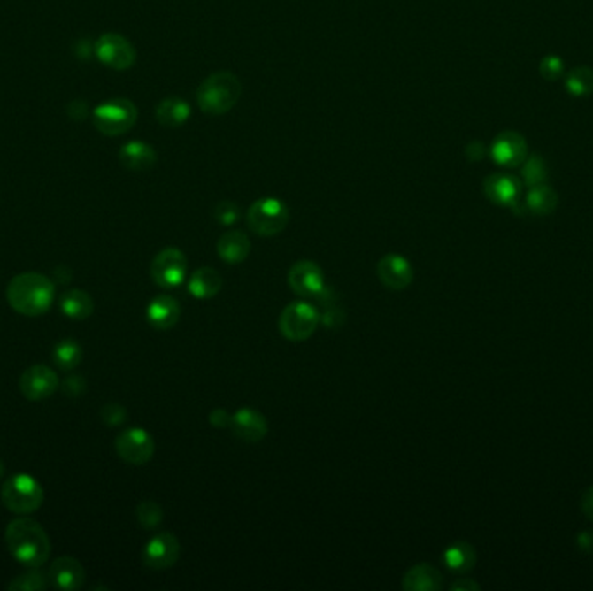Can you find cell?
<instances>
[{"mask_svg":"<svg viewBox=\"0 0 593 591\" xmlns=\"http://www.w3.org/2000/svg\"><path fill=\"white\" fill-rule=\"evenodd\" d=\"M5 545L16 562L37 569L50 556V540L32 518H16L5 527Z\"/></svg>","mask_w":593,"mask_h":591,"instance_id":"6da1fadb","label":"cell"},{"mask_svg":"<svg viewBox=\"0 0 593 591\" xmlns=\"http://www.w3.org/2000/svg\"><path fill=\"white\" fill-rule=\"evenodd\" d=\"M54 283L41 272H21L14 276L5 290L9 305L23 316H41L54 300Z\"/></svg>","mask_w":593,"mask_h":591,"instance_id":"7a4b0ae2","label":"cell"},{"mask_svg":"<svg viewBox=\"0 0 593 591\" xmlns=\"http://www.w3.org/2000/svg\"><path fill=\"white\" fill-rule=\"evenodd\" d=\"M242 97V84L231 72H215L196 90V103L207 115L231 111Z\"/></svg>","mask_w":593,"mask_h":591,"instance_id":"3957f363","label":"cell"},{"mask_svg":"<svg viewBox=\"0 0 593 591\" xmlns=\"http://www.w3.org/2000/svg\"><path fill=\"white\" fill-rule=\"evenodd\" d=\"M0 498L4 507L18 515H28L42 507L43 489L28 473H16L2 486Z\"/></svg>","mask_w":593,"mask_h":591,"instance_id":"277c9868","label":"cell"},{"mask_svg":"<svg viewBox=\"0 0 593 591\" xmlns=\"http://www.w3.org/2000/svg\"><path fill=\"white\" fill-rule=\"evenodd\" d=\"M92 119H94V126L101 134L108 137H117V135H124L126 132L134 127L137 120V108L130 99L113 97L99 104L94 110Z\"/></svg>","mask_w":593,"mask_h":591,"instance_id":"5b68a950","label":"cell"},{"mask_svg":"<svg viewBox=\"0 0 593 591\" xmlns=\"http://www.w3.org/2000/svg\"><path fill=\"white\" fill-rule=\"evenodd\" d=\"M320 325V311L309 302L296 300L289 303L280 316L278 326L281 335L292 342H304L311 337Z\"/></svg>","mask_w":593,"mask_h":591,"instance_id":"8992f818","label":"cell"},{"mask_svg":"<svg viewBox=\"0 0 593 591\" xmlns=\"http://www.w3.org/2000/svg\"><path fill=\"white\" fill-rule=\"evenodd\" d=\"M290 213L287 205L278 198H260L247 213L249 227L258 236L280 234L289 224Z\"/></svg>","mask_w":593,"mask_h":591,"instance_id":"52a82bcc","label":"cell"},{"mask_svg":"<svg viewBox=\"0 0 593 591\" xmlns=\"http://www.w3.org/2000/svg\"><path fill=\"white\" fill-rule=\"evenodd\" d=\"M97 59L117 72H126L135 63V49L124 35L104 34L94 45Z\"/></svg>","mask_w":593,"mask_h":591,"instance_id":"ba28073f","label":"cell"},{"mask_svg":"<svg viewBox=\"0 0 593 591\" xmlns=\"http://www.w3.org/2000/svg\"><path fill=\"white\" fill-rule=\"evenodd\" d=\"M188 272L186 255L177 249H166L151 262V278L162 288H177Z\"/></svg>","mask_w":593,"mask_h":591,"instance_id":"9c48e42d","label":"cell"},{"mask_svg":"<svg viewBox=\"0 0 593 591\" xmlns=\"http://www.w3.org/2000/svg\"><path fill=\"white\" fill-rule=\"evenodd\" d=\"M115 449L119 457L128 464H148L153 458L155 453V441L150 435V432L142 428H127L117 437Z\"/></svg>","mask_w":593,"mask_h":591,"instance_id":"30bf717a","label":"cell"},{"mask_svg":"<svg viewBox=\"0 0 593 591\" xmlns=\"http://www.w3.org/2000/svg\"><path fill=\"white\" fill-rule=\"evenodd\" d=\"M289 285L302 298H320L327 292V281L321 267L311 260H300L289 272Z\"/></svg>","mask_w":593,"mask_h":591,"instance_id":"8fae6325","label":"cell"},{"mask_svg":"<svg viewBox=\"0 0 593 591\" xmlns=\"http://www.w3.org/2000/svg\"><path fill=\"white\" fill-rule=\"evenodd\" d=\"M58 387H59L58 375L45 365H35L28 368L19 379L21 394L28 401H43L50 397Z\"/></svg>","mask_w":593,"mask_h":591,"instance_id":"7c38bea8","label":"cell"},{"mask_svg":"<svg viewBox=\"0 0 593 591\" xmlns=\"http://www.w3.org/2000/svg\"><path fill=\"white\" fill-rule=\"evenodd\" d=\"M179 553H181V547L175 536L170 533H162L148 541V545L142 551V560L146 567L155 569V571H164L177 562Z\"/></svg>","mask_w":593,"mask_h":591,"instance_id":"4fadbf2b","label":"cell"},{"mask_svg":"<svg viewBox=\"0 0 593 591\" xmlns=\"http://www.w3.org/2000/svg\"><path fill=\"white\" fill-rule=\"evenodd\" d=\"M377 274L381 283L390 290H404L413 281V267L406 257L389 254L377 264Z\"/></svg>","mask_w":593,"mask_h":591,"instance_id":"5bb4252c","label":"cell"},{"mask_svg":"<svg viewBox=\"0 0 593 591\" xmlns=\"http://www.w3.org/2000/svg\"><path fill=\"white\" fill-rule=\"evenodd\" d=\"M491 155L502 167H519L528 157V144L517 132H502L493 142Z\"/></svg>","mask_w":593,"mask_h":591,"instance_id":"9a60e30c","label":"cell"},{"mask_svg":"<svg viewBox=\"0 0 593 591\" xmlns=\"http://www.w3.org/2000/svg\"><path fill=\"white\" fill-rule=\"evenodd\" d=\"M50 585L65 591L82 588L85 581V571L82 564L73 556H59L52 562L49 569Z\"/></svg>","mask_w":593,"mask_h":591,"instance_id":"2e32d148","label":"cell"},{"mask_svg":"<svg viewBox=\"0 0 593 591\" xmlns=\"http://www.w3.org/2000/svg\"><path fill=\"white\" fill-rule=\"evenodd\" d=\"M229 428L238 439L245 442H258L267 434V422L264 415L254 408H242L231 415Z\"/></svg>","mask_w":593,"mask_h":591,"instance_id":"e0dca14e","label":"cell"},{"mask_svg":"<svg viewBox=\"0 0 593 591\" xmlns=\"http://www.w3.org/2000/svg\"><path fill=\"white\" fill-rule=\"evenodd\" d=\"M179 318H181V305L177 303L175 298L169 296H155L146 309V319L157 330L173 328Z\"/></svg>","mask_w":593,"mask_h":591,"instance_id":"ac0fdd59","label":"cell"},{"mask_svg":"<svg viewBox=\"0 0 593 591\" xmlns=\"http://www.w3.org/2000/svg\"><path fill=\"white\" fill-rule=\"evenodd\" d=\"M486 196L497 205H513L520 193V184L515 177L505 173H491L484 180Z\"/></svg>","mask_w":593,"mask_h":591,"instance_id":"d6986e66","label":"cell"},{"mask_svg":"<svg viewBox=\"0 0 593 591\" xmlns=\"http://www.w3.org/2000/svg\"><path fill=\"white\" fill-rule=\"evenodd\" d=\"M250 240L242 231H227L217 242V254L227 264H240L250 255Z\"/></svg>","mask_w":593,"mask_h":591,"instance_id":"ffe728a7","label":"cell"},{"mask_svg":"<svg viewBox=\"0 0 593 591\" xmlns=\"http://www.w3.org/2000/svg\"><path fill=\"white\" fill-rule=\"evenodd\" d=\"M403 588L412 591L441 590L443 574L430 564H417L404 574Z\"/></svg>","mask_w":593,"mask_h":591,"instance_id":"44dd1931","label":"cell"},{"mask_svg":"<svg viewBox=\"0 0 593 591\" xmlns=\"http://www.w3.org/2000/svg\"><path fill=\"white\" fill-rule=\"evenodd\" d=\"M120 164L128 170H150L157 164V151L142 142V141H130L120 148Z\"/></svg>","mask_w":593,"mask_h":591,"instance_id":"7402d4cb","label":"cell"},{"mask_svg":"<svg viewBox=\"0 0 593 591\" xmlns=\"http://www.w3.org/2000/svg\"><path fill=\"white\" fill-rule=\"evenodd\" d=\"M222 283L224 280L219 274V271H215L212 267H200L189 276L188 290L195 298L207 300L220 292Z\"/></svg>","mask_w":593,"mask_h":591,"instance_id":"603a6c76","label":"cell"},{"mask_svg":"<svg viewBox=\"0 0 593 591\" xmlns=\"http://www.w3.org/2000/svg\"><path fill=\"white\" fill-rule=\"evenodd\" d=\"M189 115H191V108L181 97H166L157 106V120L164 127H181L189 120Z\"/></svg>","mask_w":593,"mask_h":591,"instance_id":"cb8c5ba5","label":"cell"},{"mask_svg":"<svg viewBox=\"0 0 593 591\" xmlns=\"http://www.w3.org/2000/svg\"><path fill=\"white\" fill-rule=\"evenodd\" d=\"M59 307H61L65 316H68L72 319H77V321L90 318V314L94 312L92 296H89L84 290H79V288H72L61 296Z\"/></svg>","mask_w":593,"mask_h":591,"instance_id":"d4e9b609","label":"cell"},{"mask_svg":"<svg viewBox=\"0 0 593 591\" xmlns=\"http://www.w3.org/2000/svg\"><path fill=\"white\" fill-rule=\"evenodd\" d=\"M82 356H84V350L79 345V342L73 340V338H65V340L58 342L54 345V350H52V359H54L56 366L59 370H65V372H70V370L77 368L82 361Z\"/></svg>","mask_w":593,"mask_h":591,"instance_id":"484cf974","label":"cell"},{"mask_svg":"<svg viewBox=\"0 0 593 591\" xmlns=\"http://www.w3.org/2000/svg\"><path fill=\"white\" fill-rule=\"evenodd\" d=\"M444 564L453 572H468L475 565V549L468 543H455L444 551Z\"/></svg>","mask_w":593,"mask_h":591,"instance_id":"4316f807","label":"cell"},{"mask_svg":"<svg viewBox=\"0 0 593 591\" xmlns=\"http://www.w3.org/2000/svg\"><path fill=\"white\" fill-rule=\"evenodd\" d=\"M557 193L545 184L531 188L526 196L528 209L536 215H549L557 209Z\"/></svg>","mask_w":593,"mask_h":591,"instance_id":"83f0119b","label":"cell"},{"mask_svg":"<svg viewBox=\"0 0 593 591\" xmlns=\"http://www.w3.org/2000/svg\"><path fill=\"white\" fill-rule=\"evenodd\" d=\"M566 88L578 97L589 96L593 92V70L589 66H580L574 68L567 73L566 79Z\"/></svg>","mask_w":593,"mask_h":591,"instance_id":"f1b7e54d","label":"cell"},{"mask_svg":"<svg viewBox=\"0 0 593 591\" xmlns=\"http://www.w3.org/2000/svg\"><path fill=\"white\" fill-rule=\"evenodd\" d=\"M522 179L529 188L540 186L547 180V165L545 160L538 155H533L529 158L524 160V167H522Z\"/></svg>","mask_w":593,"mask_h":591,"instance_id":"f546056e","label":"cell"},{"mask_svg":"<svg viewBox=\"0 0 593 591\" xmlns=\"http://www.w3.org/2000/svg\"><path fill=\"white\" fill-rule=\"evenodd\" d=\"M50 579L47 576H43L42 572L39 571H30L27 574H21L18 576L16 579H12L7 588L9 590L14 591H39V590H47L49 588V583Z\"/></svg>","mask_w":593,"mask_h":591,"instance_id":"4dcf8cb0","label":"cell"},{"mask_svg":"<svg viewBox=\"0 0 593 591\" xmlns=\"http://www.w3.org/2000/svg\"><path fill=\"white\" fill-rule=\"evenodd\" d=\"M137 520L144 529H155L160 526L162 518H164V511L160 505L153 503V502H144L141 503L137 510H135Z\"/></svg>","mask_w":593,"mask_h":591,"instance_id":"1f68e13d","label":"cell"},{"mask_svg":"<svg viewBox=\"0 0 593 591\" xmlns=\"http://www.w3.org/2000/svg\"><path fill=\"white\" fill-rule=\"evenodd\" d=\"M213 219L220 226H233L240 219V209L233 202H220L213 209Z\"/></svg>","mask_w":593,"mask_h":591,"instance_id":"d6a6232c","label":"cell"},{"mask_svg":"<svg viewBox=\"0 0 593 591\" xmlns=\"http://www.w3.org/2000/svg\"><path fill=\"white\" fill-rule=\"evenodd\" d=\"M101 418L108 426H119L127 420V410L120 404H106L101 410Z\"/></svg>","mask_w":593,"mask_h":591,"instance_id":"836d02e7","label":"cell"},{"mask_svg":"<svg viewBox=\"0 0 593 591\" xmlns=\"http://www.w3.org/2000/svg\"><path fill=\"white\" fill-rule=\"evenodd\" d=\"M540 73L543 75V79L547 81H557L562 77L564 73V63L558 56H547L543 58V61L540 63Z\"/></svg>","mask_w":593,"mask_h":591,"instance_id":"e575fe53","label":"cell"},{"mask_svg":"<svg viewBox=\"0 0 593 591\" xmlns=\"http://www.w3.org/2000/svg\"><path fill=\"white\" fill-rule=\"evenodd\" d=\"M85 388H87L85 379L77 377V375H72V377H68L66 380L61 383V390H63V394L68 395V397H73V399H75V397H81V395L84 394Z\"/></svg>","mask_w":593,"mask_h":591,"instance_id":"d590c367","label":"cell"},{"mask_svg":"<svg viewBox=\"0 0 593 591\" xmlns=\"http://www.w3.org/2000/svg\"><path fill=\"white\" fill-rule=\"evenodd\" d=\"M209 420L212 423V426L222 428V426H229L231 417L224 410H213L211 417H209Z\"/></svg>","mask_w":593,"mask_h":591,"instance_id":"8d00e7d4","label":"cell"},{"mask_svg":"<svg viewBox=\"0 0 593 591\" xmlns=\"http://www.w3.org/2000/svg\"><path fill=\"white\" fill-rule=\"evenodd\" d=\"M581 511L593 522V486L581 496Z\"/></svg>","mask_w":593,"mask_h":591,"instance_id":"74e56055","label":"cell"},{"mask_svg":"<svg viewBox=\"0 0 593 591\" xmlns=\"http://www.w3.org/2000/svg\"><path fill=\"white\" fill-rule=\"evenodd\" d=\"M578 547L585 553H593V531H585L578 534Z\"/></svg>","mask_w":593,"mask_h":591,"instance_id":"f35d334b","label":"cell"},{"mask_svg":"<svg viewBox=\"0 0 593 591\" xmlns=\"http://www.w3.org/2000/svg\"><path fill=\"white\" fill-rule=\"evenodd\" d=\"M481 587L477 585V583H474V581H470V579H466V578H462V579H458V581H455L453 585H451V590L455 591H470V590H479Z\"/></svg>","mask_w":593,"mask_h":591,"instance_id":"ab89813d","label":"cell"},{"mask_svg":"<svg viewBox=\"0 0 593 591\" xmlns=\"http://www.w3.org/2000/svg\"><path fill=\"white\" fill-rule=\"evenodd\" d=\"M2 473H4V464H2V460H0V477H2Z\"/></svg>","mask_w":593,"mask_h":591,"instance_id":"60d3db41","label":"cell"}]
</instances>
